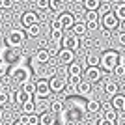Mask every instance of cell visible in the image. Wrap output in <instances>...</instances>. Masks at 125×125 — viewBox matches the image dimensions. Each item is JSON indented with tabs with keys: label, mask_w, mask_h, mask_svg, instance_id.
Returning <instances> with one entry per match:
<instances>
[{
	"label": "cell",
	"mask_w": 125,
	"mask_h": 125,
	"mask_svg": "<svg viewBox=\"0 0 125 125\" xmlns=\"http://www.w3.org/2000/svg\"><path fill=\"white\" fill-rule=\"evenodd\" d=\"M118 28H120V32H125V21H120V24H118Z\"/></svg>",
	"instance_id": "cell-43"
},
{
	"label": "cell",
	"mask_w": 125,
	"mask_h": 125,
	"mask_svg": "<svg viewBox=\"0 0 125 125\" xmlns=\"http://www.w3.org/2000/svg\"><path fill=\"white\" fill-rule=\"evenodd\" d=\"M114 13H116V17H118L120 21H125V2H120V4H116Z\"/></svg>",
	"instance_id": "cell-31"
},
{
	"label": "cell",
	"mask_w": 125,
	"mask_h": 125,
	"mask_svg": "<svg viewBox=\"0 0 125 125\" xmlns=\"http://www.w3.org/2000/svg\"><path fill=\"white\" fill-rule=\"evenodd\" d=\"M101 118L103 120H108V121H116L118 120V110L110 104H103V110H101Z\"/></svg>",
	"instance_id": "cell-12"
},
{
	"label": "cell",
	"mask_w": 125,
	"mask_h": 125,
	"mask_svg": "<svg viewBox=\"0 0 125 125\" xmlns=\"http://www.w3.org/2000/svg\"><path fill=\"white\" fill-rule=\"evenodd\" d=\"M21 110L24 112L26 116H30V114H37V112H36V103H34L32 99H28L26 103H22V104H21Z\"/></svg>",
	"instance_id": "cell-26"
},
{
	"label": "cell",
	"mask_w": 125,
	"mask_h": 125,
	"mask_svg": "<svg viewBox=\"0 0 125 125\" xmlns=\"http://www.w3.org/2000/svg\"><path fill=\"white\" fill-rule=\"evenodd\" d=\"M8 103H11V92L8 88H2L0 90V106H4Z\"/></svg>",
	"instance_id": "cell-28"
},
{
	"label": "cell",
	"mask_w": 125,
	"mask_h": 125,
	"mask_svg": "<svg viewBox=\"0 0 125 125\" xmlns=\"http://www.w3.org/2000/svg\"><path fill=\"white\" fill-rule=\"evenodd\" d=\"M26 41V32L22 28H11L8 34H6V45L10 49H19L22 47Z\"/></svg>",
	"instance_id": "cell-2"
},
{
	"label": "cell",
	"mask_w": 125,
	"mask_h": 125,
	"mask_svg": "<svg viewBox=\"0 0 125 125\" xmlns=\"http://www.w3.org/2000/svg\"><path fill=\"white\" fill-rule=\"evenodd\" d=\"M71 30H73V34L80 39V37H84L86 34H88V26H86V22H84V21H78V22H75V24H73Z\"/></svg>",
	"instance_id": "cell-19"
},
{
	"label": "cell",
	"mask_w": 125,
	"mask_h": 125,
	"mask_svg": "<svg viewBox=\"0 0 125 125\" xmlns=\"http://www.w3.org/2000/svg\"><path fill=\"white\" fill-rule=\"evenodd\" d=\"M120 58H121V63L125 65V54H123V56H120Z\"/></svg>",
	"instance_id": "cell-47"
},
{
	"label": "cell",
	"mask_w": 125,
	"mask_h": 125,
	"mask_svg": "<svg viewBox=\"0 0 125 125\" xmlns=\"http://www.w3.org/2000/svg\"><path fill=\"white\" fill-rule=\"evenodd\" d=\"M123 112H125V108H123Z\"/></svg>",
	"instance_id": "cell-48"
},
{
	"label": "cell",
	"mask_w": 125,
	"mask_h": 125,
	"mask_svg": "<svg viewBox=\"0 0 125 125\" xmlns=\"http://www.w3.org/2000/svg\"><path fill=\"white\" fill-rule=\"evenodd\" d=\"M13 125H26V123H22V121H19V120H17V121H15Z\"/></svg>",
	"instance_id": "cell-45"
},
{
	"label": "cell",
	"mask_w": 125,
	"mask_h": 125,
	"mask_svg": "<svg viewBox=\"0 0 125 125\" xmlns=\"http://www.w3.org/2000/svg\"><path fill=\"white\" fill-rule=\"evenodd\" d=\"M75 94L80 95V97H82V95H90L92 94V82H88L86 78H80L78 84L75 86Z\"/></svg>",
	"instance_id": "cell-11"
},
{
	"label": "cell",
	"mask_w": 125,
	"mask_h": 125,
	"mask_svg": "<svg viewBox=\"0 0 125 125\" xmlns=\"http://www.w3.org/2000/svg\"><path fill=\"white\" fill-rule=\"evenodd\" d=\"M52 112V114H62V110H63V101H60V99H56V101H52L51 103V108H49Z\"/></svg>",
	"instance_id": "cell-29"
},
{
	"label": "cell",
	"mask_w": 125,
	"mask_h": 125,
	"mask_svg": "<svg viewBox=\"0 0 125 125\" xmlns=\"http://www.w3.org/2000/svg\"><path fill=\"white\" fill-rule=\"evenodd\" d=\"M28 125H39V116L37 114H30L28 116Z\"/></svg>",
	"instance_id": "cell-37"
},
{
	"label": "cell",
	"mask_w": 125,
	"mask_h": 125,
	"mask_svg": "<svg viewBox=\"0 0 125 125\" xmlns=\"http://www.w3.org/2000/svg\"><path fill=\"white\" fill-rule=\"evenodd\" d=\"M8 78L11 80H17V82H26V80H32V69L22 65V63H17V65H11L8 69Z\"/></svg>",
	"instance_id": "cell-1"
},
{
	"label": "cell",
	"mask_w": 125,
	"mask_h": 125,
	"mask_svg": "<svg viewBox=\"0 0 125 125\" xmlns=\"http://www.w3.org/2000/svg\"><path fill=\"white\" fill-rule=\"evenodd\" d=\"M101 0H82V6L86 8V11H99L101 8Z\"/></svg>",
	"instance_id": "cell-24"
},
{
	"label": "cell",
	"mask_w": 125,
	"mask_h": 125,
	"mask_svg": "<svg viewBox=\"0 0 125 125\" xmlns=\"http://www.w3.org/2000/svg\"><path fill=\"white\" fill-rule=\"evenodd\" d=\"M101 110H103V104L97 99H90L86 103V112H90V114H101Z\"/></svg>",
	"instance_id": "cell-20"
},
{
	"label": "cell",
	"mask_w": 125,
	"mask_h": 125,
	"mask_svg": "<svg viewBox=\"0 0 125 125\" xmlns=\"http://www.w3.org/2000/svg\"><path fill=\"white\" fill-rule=\"evenodd\" d=\"M67 73H69V77L82 78V75H84V69H82V65H80V62H77V60H75L73 63H69V65H67Z\"/></svg>",
	"instance_id": "cell-16"
},
{
	"label": "cell",
	"mask_w": 125,
	"mask_h": 125,
	"mask_svg": "<svg viewBox=\"0 0 125 125\" xmlns=\"http://www.w3.org/2000/svg\"><path fill=\"white\" fill-rule=\"evenodd\" d=\"M39 125H56V114L43 112V114L39 116Z\"/></svg>",
	"instance_id": "cell-22"
},
{
	"label": "cell",
	"mask_w": 125,
	"mask_h": 125,
	"mask_svg": "<svg viewBox=\"0 0 125 125\" xmlns=\"http://www.w3.org/2000/svg\"><path fill=\"white\" fill-rule=\"evenodd\" d=\"M51 94V84H49V78H37L36 80V95L45 99L47 95Z\"/></svg>",
	"instance_id": "cell-7"
},
{
	"label": "cell",
	"mask_w": 125,
	"mask_h": 125,
	"mask_svg": "<svg viewBox=\"0 0 125 125\" xmlns=\"http://www.w3.org/2000/svg\"><path fill=\"white\" fill-rule=\"evenodd\" d=\"M58 62L62 65H69V63L75 62V52L73 51H67V49H60L58 52Z\"/></svg>",
	"instance_id": "cell-13"
},
{
	"label": "cell",
	"mask_w": 125,
	"mask_h": 125,
	"mask_svg": "<svg viewBox=\"0 0 125 125\" xmlns=\"http://www.w3.org/2000/svg\"><path fill=\"white\" fill-rule=\"evenodd\" d=\"M36 8L41 10V11L51 10V0H36Z\"/></svg>",
	"instance_id": "cell-35"
},
{
	"label": "cell",
	"mask_w": 125,
	"mask_h": 125,
	"mask_svg": "<svg viewBox=\"0 0 125 125\" xmlns=\"http://www.w3.org/2000/svg\"><path fill=\"white\" fill-rule=\"evenodd\" d=\"M58 21L62 22L63 30H71V28H73V24L77 22V21H75V15H73V13H69V11L60 13V15H58Z\"/></svg>",
	"instance_id": "cell-10"
},
{
	"label": "cell",
	"mask_w": 125,
	"mask_h": 125,
	"mask_svg": "<svg viewBox=\"0 0 125 125\" xmlns=\"http://www.w3.org/2000/svg\"><path fill=\"white\" fill-rule=\"evenodd\" d=\"M51 52H49V49H37L36 54H34V58H32V63H41V65H45V63L51 62Z\"/></svg>",
	"instance_id": "cell-9"
},
{
	"label": "cell",
	"mask_w": 125,
	"mask_h": 125,
	"mask_svg": "<svg viewBox=\"0 0 125 125\" xmlns=\"http://www.w3.org/2000/svg\"><path fill=\"white\" fill-rule=\"evenodd\" d=\"M86 26H88V32H97L101 28V19H99V21H90V22H86Z\"/></svg>",
	"instance_id": "cell-36"
},
{
	"label": "cell",
	"mask_w": 125,
	"mask_h": 125,
	"mask_svg": "<svg viewBox=\"0 0 125 125\" xmlns=\"http://www.w3.org/2000/svg\"><path fill=\"white\" fill-rule=\"evenodd\" d=\"M28 99H32V95L24 94L22 90H17V92H13V94H11V103L19 104V106H21L22 103H26V101H28Z\"/></svg>",
	"instance_id": "cell-17"
},
{
	"label": "cell",
	"mask_w": 125,
	"mask_h": 125,
	"mask_svg": "<svg viewBox=\"0 0 125 125\" xmlns=\"http://www.w3.org/2000/svg\"><path fill=\"white\" fill-rule=\"evenodd\" d=\"M120 63V54L116 51H104L103 54H101V63L99 67L103 69V71H114V67Z\"/></svg>",
	"instance_id": "cell-3"
},
{
	"label": "cell",
	"mask_w": 125,
	"mask_h": 125,
	"mask_svg": "<svg viewBox=\"0 0 125 125\" xmlns=\"http://www.w3.org/2000/svg\"><path fill=\"white\" fill-rule=\"evenodd\" d=\"M118 43H120L121 47H125V32H120V34H118Z\"/></svg>",
	"instance_id": "cell-40"
},
{
	"label": "cell",
	"mask_w": 125,
	"mask_h": 125,
	"mask_svg": "<svg viewBox=\"0 0 125 125\" xmlns=\"http://www.w3.org/2000/svg\"><path fill=\"white\" fill-rule=\"evenodd\" d=\"M118 24H120V19L116 17L114 11H106V13H103L101 15V28H103L104 32H112L118 28Z\"/></svg>",
	"instance_id": "cell-4"
},
{
	"label": "cell",
	"mask_w": 125,
	"mask_h": 125,
	"mask_svg": "<svg viewBox=\"0 0 125 125\" xmlns=\"http://www.w3.org/2000/svg\"><path fill=\"white\" fill-rule=\"evenodd\" d=\"M84 78L88 80V82H99L101 78H103V69L101 67H86L84 69Z\"/></svg>",
	"instance_id": "cell-8"
},
{
	"label": "cell",
	"mask_w": 125,
	"mask_h": 125,
	"mask_svg": "<svg viewBox=\"0 0 125 125\" xmlns=\"http://www.w3.org/2000/svg\"><path fill=\"white\" fill-rule=\"evenodd\" d=\"M26 36H30V37L41 36V26H39V22H37V24H32L30 28H26Z\"/></svg>",
	"instance_id": "cell-30"
},
{
	"label": "cell",
	"mask_w": 125,
	"mask_h": 125,
	"mask_svg": "<svg viewBox=\"0 0 125 125\" xmlns=\"http://www.w3.org/2000/svg\"><path fill=\"white\" fill-rule=\"evenodd\" d=\"M4 62L8 65H17V63H22V54H19L17 49H6V54H4Z\"/></svg>",
	"instance_id": "cell-6"
},
{
	"label": "cell",
	"mask_w": 125,
	"mask_h": 125,
	"mask_svg": "<svg viewBox=\"0 0 125 125\" xmlns=\"http://www.w3.org/2000/svg\"><path fill=\"white\" fill-rule=\"evenodd\" d=\"M101 15L99 11H86V17H84V22H90V21H99Z\"/></svg>",
	"instance_id": "cell-34"
},
{
	"label": "cell",
	"mask_w": 125,
	"mask_h": 125,
	"mask_svg": "<svg viewBox=\"0 0 125 125\" xmlns=\"http://www.w3.org/2000/svg\"><path fill=\"white\" fill-rule=\"evenodd\" d=\"M13 8V0H4V10H10Z\"/></svg>",
	"instance_id": "cell-42"
},
{
	"label": "cell",
	"mask_w": 125,
	"mask_h": 125,
	"mask_svg": "<svg viewBox=\"0 0 125 125\" xmlns=\"http://www.w3.org/2000/svg\"><path fill=\"white\" fill-rule=\"evenodd\" d=\"M112 73H114V77H116V78H125V65L120 62V63H118V65L114 67V71H112Z\"/></svg>",
	"instance_id": "cell-33"
},
{
	"label": "cell",
	"mask_w": 125,
	"mask_h": 125,
	"mask_svg": "<svg viewBox=\"0 0 125 125\" xmlns=\"http://www.w3.org/2000/svg\"><path fill=\"white\" fill-rule=\"evenodd\" d=\"M78 45H80V39L73 34V30H65V34H63V37H62V43H60V47L77 52Z\"/></svg>",
	"instance_id": "cell-5"
},
{
	"label": "cell",
	"mask_w": 125,
	"mask_h": 125,
	"mask_svg": "<svg viewBox=\"0 0 125 125\" xmlns=\"http://www.w3.org/2000/svg\"><path fill=\"white\" fill-rule=\"evenodd\" d=\"M21 90L24 94H28V95H34L36 94V80H26V82H22Z\"/></svg>",
	"instance_id": "cell-27"
},
{
	"label": "cell",
	"mask_w": 125,
	"mask_h": 125,
	"mask_svg": "<svg viewBox=\"0 0 125 125\" xmlns=\"http://www.w3.org/2000/svg\"><path fill=\"white\" fill-rule=\"evenodd\" d=\"M0 10H4V0H0Z\"/></svg>",
	"instance_id": "cell-46"
},
{
	"label": "cell",
	"mask_w": 125,
	"mask_h": 125,
	"mask_svg": "<svg viewBox=\"0 0 125 125\" xmlns=\"http://www.w3.org/2000/svg\"><path fill=\"white\" fill-rule=\"evenodd\" d=\"M0 90H2V88H0Z\"/></svg>",
	"instance_id": "cell-49"
},
{
	"label": "cell",
	"mask_w": 125,
	"mask_h": 125,
	"mask_svg": "<svg viewBox=\"0 0 125 125\" xmlns=\"http://www.w3.org/2000/svg\"><path fill=\"white\" fill-rule=\"evenodd\" d=\"M103 92L108 95V97L118 95V82H116V80H106V82L103 84Z\"/></svg>",
	"instance_id": "cell-18"
},
{
	"label": "cell",
	"mask_w": 125,
	"mask_h": 125,
	"mask_svg": "<svg viewBox=\"0 0 125 125\" xmlns=\"http://www.w3.org/2000/svg\"><path fill=\"white\" fill-rule=\"evenodd\" d=\"M101 63V54L99 52H90L88 56H86V65L88 67H99Z\"/></svg>",
	"instance_id": "cell-21"
},
{
	"label": "cell",
	"mask_w": 125,
	"mask_h": 125,
	"mask_svg": "<svg viewBox=\"0 0 125 125\" xmlns=\"http://www.w3.org/2000/svg\"><path fill=\"white\" fill-rule=\"evenodd\" d=\"M63 34H65V30H51V39L54 43H62V37H63Z\"/></svg>",
	"instance_id": "cell-32"
},
{
	"label": "cell",
	"mask_w": 125,
	"mask_h": 125,
	"mask_svg": "<svg viewBox=\"0 0 125 125\" xmlns=\"http://www.w3.org/2000/svg\"><path fill=\"white\" fill-rule=\"evenodd\" d=\"M4 118V110H2V106H0V120Z\"/></svg>",
	"instance_id": "cell-44"
},
{
	"label": "cell",
	"mask_w": 125,
	"mask_h": 125,
	"mask_svg": "<svg viewBox=\"0 0 125 125\" xmlns=\"http://www.w3.org/2000/svg\"><path fill=\"white\" fill-rule=\"evenodd\" d=\"M94 125H116V121H108V120H103V118H99V120H97V123L94 121Z\"/></svg>",
	"instance_id": "cell-39"
},
{
	"label": "cell",
	"mask_w": 125,
	"mask_h": 125,
	"mask_svg": "<svg viewBox=\"0 0 125 125\" xmlns=\"http://www.w3.org/2000/svg\"><path fill=\"white\" fill-rule=\"evenodd\" d=\"M8 73V63L4 62V60H0V75Z\"/></svg>",
	"instance_id": "cell-41"
},
{
	"label": "cell",
	"mask_w": 125,
	"mask_h": 125,
	"mask_svg": "<svg viewBox=\"0 0 125 125\" xmlns=\"http://www.w3.org/2000/svg\"><path fill=\"white\" fill-rule=\"evenodd\" d=\"M65 0H51V11H54V13H63L65 11Z\"/></svg>",
	"instance_id": "cell-23"
},
{
	"label": "cell",
	"mask_w": 125,
	"mask_h": 125,
	"mask_svg": "<svg viewBox=\"0 0 125 125\" xmlns=\"http://www.w3.org/2000/svg\"><path fill=\"white\" fill-rule=\"evenodd\" d=\"M112 106L116 110H123L125 108V94H118L112 97Z\"/></svg>",
	"instance_id": "cell-25"
},
{
	"label": "cell",
	"mask_w": 125,
	"mask_h": 125,
	"mask_svg": "<svg viewBox=\"0 0 125 125\" xmlns=\"http://www.w3.org/2000/svg\"><path fill=\"white\" fill-rule=\"evenodd\" d=\"M51 30H63V26H62V22L58 21V17L51 22Z\"/></svg>",
	"instance_id": "cell-38"
},
{
	"label": "cell",
	"mask_w": 125,
	"mask_h": 125,
	"mask_svg": "<svg viewBox=\"0 0 125 125\" xmlns=\"http://www.w3.org/2000/svg\"><path fill=\"white\" fill-rule=\"evenodd\" d=\"M49 84H51V92H54V94H62L65 90V78L62 77H52Z\"/></svg>",
	"instance_id": "cell-15"
},
{
	"label": "cell",
	"mask_w": 125,
	"mask_h": 125,
	"mask_svg": "<svg viewBox=\"0 0 125 125\" xmlns=\"http://www.w3.org/2000/svg\"><path fill=\"white\" fill-rule=\"evenodd\" d=\"M37 21H39V17H37L36 11H26L21 17V24L24 26V28H30L32 24H37Z\"/></svg>",
	"instance_id": "cell-14"
}]
</instances>
